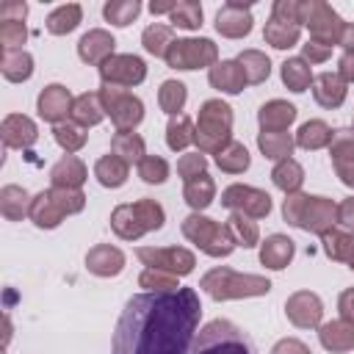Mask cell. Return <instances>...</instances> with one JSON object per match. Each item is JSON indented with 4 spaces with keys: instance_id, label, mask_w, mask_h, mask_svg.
Listing matches in <instances>:
<instances>
[{
    "instance_id": "db71d44e",
    "label": "cell",
    "mask_w": 354,
    "mask_h": 354,
    "mask_svg": "<svg viewBox=\"0 0 354 354\" xmlns=\"http://www.w3.org/2000/svg\"><path fill=\"white\" fill-rule=\"evenodd\" d=\"M207 171V158L196 149V152H185L180 160H177V174L188 183V180H194V177H199V174H205Z\"/></svg>"
},
{
    "instance_id": "9a60e30c",
    "label": "cell",
    "mask_w": 354,
    "mask_h": 354,
    "mask_svg": "<svg viewBox=\"0 0 354 354\" xmlns=\"http://www.w3.org/2000/svg\"><path fill=\"white\" fill-rule=\"evenodd\" d=\"M285 315L299 329H315L321 326V318H324V301L313 290H296L285 301Z\"/></svg>"
},
{
    "instance_id": "b9f144b4",
    "label": "cell",
    "mask_w": 354,
    "mask_h": 354,
    "mask_svg": "<svg viewBox=\"0 0 354 354\" xmlns=\"http://www.w3.org/2000/svg\"><path fill=\"white\" fill-rule=\"evenodd\" d=\"M185 100H188V88L183 80H163L160 88H158V105L163 113L171 116H180V111L185 108Z\"/></svg>"
},
{
    "instance_id": "f907efd6",
    "label": "cell",
    "mask_w": 354,
    "mask_h": 354,
    "mask_svg": "<svg viewBox=\"0 0 354 354\" xmlns=\"http://www.w3.org/2000/svg\"><path fill=\"white\" fill-rule=\"evenodd\" d=\"M136 169H138V177L147 185H160V183L169 180V163L160 155H144Z\"/></svg>"
},
{
    "instance_id": "7bdbcfd3",
    "label": "cell",
    "mask_w": 354,
    "mask_h": 354,
    "mask_svg": "<svg viewBox=\"0 0 354 354\" xmlns=\"http://www.w3.org/2000/svg\"><path fill=\"white\" fill-rule=\"evenodd\" d=\"M216 166L227 174H243L249 166H252V158H249V149L241 144V141H230L218 155H216Z\"/></svg>"
},
{
    "instance_id": "9f6ffc18",
    "label": "cell",
    "mask_w": 354,
    "mask_h": 354,
    "mask_svg": "<svg viewBox=\"0 0 354 354\" xmlns=\"http://www.w3.org/2000/svg\"><path fill=\"white\" fill-rule=\"evenodd\" d=\"M25 17H28V6H25L22 0H6V3L0 6V22H3V19L25 22Z\"/></svg>"
},
{
    "instance_id": "e0dca14e",
    "label": "cell",
    "mask_w": 354,
    "mask_h": 354,
    "mask_svg": "<svg viewBox=\"0 0 354 354\" xmlns=\"http://www.w3.org/2000/svg\"><path fill=\"white\" fill-rule=\"evenodd\" d=\"M72 105H75V97H72V91H69L66 86H61V83L44 86V88L39 91V97H36V111H39V116H41L44 122H50L53 127L61 124V122H66V116H72Z\"/></svg>"
},
{
    "instance_id": "03108f58",
    "label": "cell",
    "mask_w": 354,
    "mask_h": 354,
    "mask_svg": "<svg viewBox=\"0 0 354 354\" xmlns=\"http://www.w3.org/2000/svg\"><path fill=\"white\" fill-rule=\"evenodd\" d=\"M8 340H11V318L6 315V335H3V343L8 346Z\"/></svg>"
},
{
    "instance_id": "6da1fadb",
    "label": "cell",
    "mask_w": 354,
    "mask_h": 354,
    "mask_svg": "<svg viewBox=\"0 0 354 354\" xmlns=\"http://www.w3.org/2000/svg\"><path fill=\"white\" fill-rule=\"evenodd\" d=\"M202 304L194 288L130 296L111 340V354H191Z\"/></svg>"
},
{
    "instance_id": "8992f818",
    "label": "cell",
    "mask_w": 354,
    "mask_h": 354,
    "mask_svg": "<svg viewBox=\"0 0 354 354\" xmlns=\"http://www.w3.org/2000/svg\"><path fill=\"white\" fill-rule=\"evenodd\" d=\"M166 221V210L160 202L155 199H138V202H127V205H116L111 213V230L122 238V241H138L144 232H155L160 230Z\"/></svg>"
},
{
    "instance_id": "f35d334b",
    "label": "cell",
    "mask_w": 354,
    "mask_h": 354,
    "mask_svg": "<svg viewBox=\"0 0 354 354\" xmlns=\"http://www.w3.org/2000/svg\"><path fill=\"white\" fill-rule=\"evenodd\" d=\"M111 152L113 155H119L124 163H141V158L147 155V149H144V138L138 136V133H133V130H116L113 133V138H111Z\"/></svg>"
},
{
    "instance_id": "8fae6325",
    "label": "cell",
    "mask_w": 354,
    "mask_h": 354,
    "mask_svg": "<svg viewBox=\"0 0 354 354\" xmlns=\"http://www.w3.org/2000/svg\"><path fill=\"white\" fill-rule=\"evenodd\" d=\"M166 66L180 69V72H191V69H210L218 64V44L213 39H174V44L166 53Z\"/></svg>"
},
{
    "instance_id": "d6a6232c",
    "label": "cell",
    "mask_w": 354,
    "mask_h": 354,
    "mask_svg": "<svg viewBox=\"0 0 354 354\" xmlns=\"http://www.w3.org/2000/svg\"><path fill=\"white\" fill-rule=\"evenodd\" d=\"M69 119H72L75 124H80L83 130L100 124V122L105 119V108H102V102H100V94H97V91H83V94H77Z\"/></svg>"
},
{
    "instance_id": "be15d7a7",
    "label": "cell",
    "mask_w": 354,
    "mask_h": 354,
    "mask_svg": "<svg viewBox=\"0 0 354 354\" xmlns=\"http://www.w3.org/2000/svg\"><path fill=\"white\" fill-rule=\"evenodd\" d=\"M340 47H343V50H354V22H346V30H343Z\"/></svg>"
},
{
    "instance_id": "4fadbf2b",
    "label": "cell",
    "mask_w": 354,
    "mask_h": 354,
    "mask_svg": "<svg viewBox=\"0 0 354 354\" xmlns=\"http://www.w3.org/2000/svg\"><path fill=\"white\" fill-rule=\"evenodd\" d=\"M221 205L232 213H243L249 218H266L271 213V196L254 185L232 183L221 191Z\"/></svg>"
},
{
    "instance_id": "3957f363",
    "label": "cell",
    "mask_w": 354,
    "mask_h": 354,
    "mask_svg": "<svg viewBox=\"0 0 354 354\" xmlns=\"http://www.w3.org/2000/svg\"><path fill=\"white\" fill-rule=\"evenodd\" d=\"M199 288L213 301H235V299L266 296L271 290V279H266L260 274H241L227 266H216L199 279Z\"/></svg>"
},
{
    "instance_id": "277c9868",
    "label": "cell",
    "mask_w": 354,
    "mask_h": 354,
    "mask_svg": "<svg viewBox=\"0 0 354 354\" xmlns=\"http://www.w3.org/2000/svg\"><path fill=\"white\" fill-rule=\"evenodd\" d=\"M191 354H257V348L238 324L227 318H213L196 332Z\"/></svg>"
},
{
    "instance_id": "83f0119b",
    "label": "cell",
    "mask_w": 354,
    "mask_h": 354,
    "mask_svg": "<svg viewBox=\"0 0 354 354\" xmlns=\"http://www.w3.org/2000/svg\"><path fill=\"white\" fill-rule=\"evenodd\" d=\"M321 246H324V254H326L329 260L346 263V266L354 271V232L332 227L329 232L321 235Z\"/></svg>"
},
{
    "instance_id": "836d02e7",
    "label": "cell",
    "mask_w": 354,
    "mask_h": 354,
    "mask_svg": "<svg viewBox=\"0 0 354 354\" xmlns=\"http://www.w3.org/2000/svg\"><path fill=\"white\" fill-rule=\"evenodd\" d=\"M293 147H296V138L290 133H271V130H260L257 133V149L263 152V158L279 163L285 158L293 155Z\"/></svg>"
},
{
    "instance_id": "816d5d0a",
    "label": "cell",
    "mask_w": 354,
    "mask_h": 354,
    "mask_svg": "<svg viewBox=\"0 0 354 354\" xmlns=\"http://www.w3.org/2000/svg\"><path fill=\"white\" fill-rule=\"evenodd\" d=\"M329 158L335 160H351L354 158V127H337L329 141Z\"/></svg>"
},
{
    "instance_id": "f1b7e54d",
    "label": "cell",
    "mask_w": 354,
    "mask_h": 354,
    "mask_svg": "<svg viewBox=\"0 0 354 354\" xmlns=\"http://www.w3.org/2000/svg\"><path fill=\"white\" fill-rule=\"evenodd\" d=\"M30 205H33V196L22 185L8 183L0 188V213L8 221H22L25 216H30Z\"/></svg>"
},
{
    "instance_id": "ffe728a7",
    "label": "cell",
    "mask_w": 354,
    "mask_h": 354,
    "mask_svg": "<svg viewBox=\"0 0 354 354\" xmlns=\"http://www.w3.org/2000/svg\"><path fill=\"white\" fill-rule=\"evenodd\" d=\"M86 268H88V274L102 277V279L119 277L124 268V252L113 243H97L86 252Z\"/></svg>"
},
{
    "instance_id": "d6986e66",
    "label": "cell",
    "mask_w": 354,
    "mask_h": 354,
    "mask_svg": "<svg viewBox=\"0 0 354 354\" xmlns=\"http://www.w3.org/2000/svg\"><path fill=\"white\" fill-rule=\"evenodd\" d=\"M0 138L8 149H28L36 144L39 138V127L30 116L25 113H8L3 122H0Z\"/></svg>"
},
{
    "instance_id": "d590c367",
    "label": "cell",
    "mask_w": 354,
    "mask_h": 354,
    "mask_svg": "<svg viewBox=\"0 0 354 354\" xmlns=\"http://www.w3.org/2000/svg\"><path fill=\"white\" fill-rule=\"evenodd\" d=\"M80 22H83V8H80L77 3H64V6H58V8H53V11L47 14L44 28H47V33H53V36H66V33H72Z\"/></svg>"
},
{
    "instance_id": "ab89813d",
    "label": "cell",
    "mask_w": 354,
    "mask_h": 354,
    "mask_svg": "<svg viewBox=\"0 0 354 354\" xmlns=\"http://www.w3.org/2000/svg\"><path fill=\"white\" fill-rule=\"evenodd\" d=\"M271 183H274L282 194H296V191H301V183H304V169H301V163L293 160V158H285V160L274 163V169H271Z\"/></svg>"
},
{
    "instance_id": "680465c9",
    "label": "cell",
    "mask_w": 354,
    "mask_h": 354,
    "mask_svg": "<svg viewBox=\"0 0 354 354\" xmlns=\"http://www.w3.org/2000/svg\"><path fill=\"white\" fill-rule=\"evenodd\" d=\"M337 313L343 321L354 324V288H346L340 296H337Z\"/></svg>"
},
{
    "instance_id": "f6af8a7d",
    "label": "cell",
    "mask_w": 354,
    "mask_h": 354,
    "mask_svg": "<svg viewBox=\"0 0 354 354\" xmlns=\"http://www.w3.org/2000/svg\"><path fill=\"white\" fill-rule=\"evenodd\" d=\"M53 138H55V144H58L66 155H75V152H80V149L86 147L88 133H86L80 124H75L72 119H66V122H61V124L53 127Z\"/></svg>"
},
{
    "instance_id": "5b68a950",
    "label": "cell",
    "mask_w": 354,
    "mask_h": 354,
    "mask_svg": "<svg viewBox=\"0 0 354 354\" xmlns=\"http://www.w3.org/2000/svg\"><path fill=\"white\" fill-rule=\"evenodd\" d=\"M232 141V108L224 100H205L196 113V147L202 155H218Z\"/></svg>"
},
{
    "instance_id": "7dc6e473",
    "label": "cell",
    "mask_w": 354,
    "mask_h": 354,
    "mask_svg": "<svg viewBox=\"0 0 354 354\" xmlns=\"http://www.w3.org/2000/svg\"><path fill=\"white\" fill-rule=\"evenodd\" d=\"M227 230L232 232L235 243H238V246H243V249H252V246H257V243H260L257 221H254V218H249V216H243V213H232V216L227 218Z\"/></svg>"
},
{
    "instance_id": "60d3db41",
    "label": "cell",
    "mask_w": 354,
    "mask_h": 354,
    "mask_svg": "<svg viewBox=\"0 0 354 354\" xmlns=\"http://www.w3.org/2000/svg\"><path fill=\"white\" fill-rule=\"evenodd\" d=\"M141 44H144V50H147L149 55L166 58L169 47L174 44V28H171V25H163V22H152V25L144 28Z\"/></svg>"
},
{
    "instance_id": "603a6c76",
    "label": "cell",
    "mask_w": 354,
    "mask_h": 354,
    "mask_svg": "<svg viewBox=\"0 0 354 354\" xmlns=\"http://www.w3.org/2000/svg\"><path fill=\"white\" fill-rule=\"evenodd\" d=\"M207 83L221 94H241L249 86V80H246V75H243V69L235 58L232 61H218L216 66H210L207 69Z\"/></svg>"
},
{
    "instance_id": "7a4b0ae2",
    "label": "cell",
    "mask_w": 354,
    "mask_h": 354,
    "mask_svg": "<svg viewBox=\"0 0 354 354\" xmlns=\"http://www.w3.org/2000/svg\"><path fill=\"white\" fill-rule=\"evenodd\" d=\"M282 218L290 227H299L313 235H324L337 224V205L329 196H313V194H285L282 202Z\"/></svg>"
},
{
    "instance_id": "ac0fdd59",
    "label": "cell",
    "mask_w": 354,
    "mask_h": 354,
    "mask_svg": "<svg viewBox=\"0 0 354 354\" xmlns=\"http://www.w3.org/2000/svg\"><path fill=\"white\" fill-rule=\"evenodd\" d=\"M113 50H116V39L105 28H91L77 41V58L88 66H102L111 55H116Z\"/></svg>"
},
{
    "instance_id": "e575fe53",
    "label": "cell",
    "mask_w": 354,
    "mask_h": 354,
    "mask_svg": "<svg viewBox=\"0 0 354 354\" xmlns=\"http://www.w3.org/2000/svg\"><path fill=\"white\" fill-rule=\"evenodd\" d=\"M127 174H130V163H124L119 155H102L97 163H94V177L100 185L105 188H122L127 183Z\"/></svg>"
},
{
    "instance_id": "e7e4bbea",
    "label": "cell",
    "mask_w": 354,
    "mask_h": 354,
    "mask_svg": "<svg viewBox=\"0 0 354 354\" xmlns=\"http://www.w3.org/2000/svg\"><path fill=\"white\" fill-rule=\"evenodd\" d=\"M177 3H149V11L158 17V14H171V8H174Z\"/></svg>"
},
{
    "instance_id": "4dcf8cb0",
    "label": "cell",
    "mask_w": 354,
    "mask_h": 354,
    "mask_svg": "<svg viewBox=\"0 0 354 354\" xmlns=\"http://www.w3.org/2000/svg\"><path fill=\"white\" fill-rule=\"evenodd\" d=\"M0 72L8 83H25L33 75V55L28 50H3Z\"/></svg>"
},
{
    "instance_id": "91938a15",
    "label": "cell",
    "mask_w": 354,
    "mask_h": 354,
    "mask_svg": "<svg viewBox=\"0 0 354 354\" xmlns=\"http://www.w3.org/2000/svg\"><path fill=\"white\" fill-rule=\"evenodd\" d=\"M337 224H343L348 232H354V196H346L337 205Z\"/></svg>"
},
{
    "instance_id": "30bf717a",
    "label": "cell",
    "mask_w": 354,
    "mask_h": 354,
    "mask_svg": "<svg viewBox=\"0 0 354 354\" xmlns=\"http://www.w3.org/2000/svg\"><path fill=\"white\" fill-rule=\"evenodd\" d=\"M100 102L105 108V116H111L116 130H136L144 119V102L122 86H111V83H100Z\"/></svg>"
},
{
    "instance_id": "f5cc1de1",
    "label": "cell",
    "mask_w": 354,
    "mask_h": 354,
    "mask_svg": "<svg viewBox=\"0 0 354 354\" xmlns=\"http://www.w3.org/2000/svg\"><path fill=\"white\" fill-rule=\"evenodd\" d=\"M25 39H28L25 22H11V19L0 22V44H3V50H22Z\"/></svg>"
},
{
    "instance_id": "74e56055",
    "label": "cell",
    "mask_w": 354,
    "mask_h": 354,
    "mask_svg": "<svg viewBox=\"0 0 354 354\" xmlns=\"http://www.w3.org/2000/svg\"><path fill=\"white\" fill-rule=\"evenodd\" d=\"M194 141H196V124L191 122V116H185V113L171 116L169 124H166V147L171 152H183Z\"/></svg>"
},
{
    "instance_id": "7c38bea8",
    "label": "cell",
    "mask_w": 354,
    "mask_h": 354,
    "mask_svg": "<svg viewBox=\"0 0 354 354\" xmlns=\"http://www.w3.org/2000/svg\"><path fill=\"white\" fill-rule=\"evenodd\" d=\"M136 254L147 268H158L174 277H188L196 268V257L185 246H138Z\"/></svg>"
},
{
    "instance_id": "d4e9b609",
    "label": "cell",
    "mask_w": 354,
    "mask_h": 354,
    "mask_svg": "<svg viewBox=\"0 0 354 354\" xmlns=\"http://www.w3.org/2000/svg\"><path fill=\"white\" fill-rule=\"evenodd\" d=\"M66 218L64 207L58 205V199L53 196V191H39L33 196V205H30V221L39 227V230H55L61 227V221Z\"/></svg>"
},
{
    "instance_id": "681fc988",
    "label": "cell",
    "mask_w": 354,
    "mask_h": 354,
    "mask_svg": "<svg viewBox=\"0 0 354 354\" xmlns=\"http://www.w3.org/2000/svg\"><path fill=\"white\" fill-rule=\"evenodd\" d=\"M138 285L147 288V293H169V290L183 288L180 285V277L166 274V271H158V268H144L141 277H138Z\"/></svg>"
},
{
    "instance_id": "bcb514c9",
    "label": "cell",
    "mask_w": 354,
    "mask_h": 354,
    "mask_svg": "<svg viewBox=\"0 0 354 354\" xmlns=\"http://www.w3.org/2000/svg\"><path fill=\"white\" fill-rule=\"evenodd\" d=\"M141 8L144 6L138 0H108L102 6V17H105V22H111L116 28H127L133 19H138Z\"/></svg>"
},
{
    "instance_id": "c3c4849f",
    "label": "cell",
    "mask_w": 354,
    "mask_h": 354,
    "mask_svg": "<svg viewBox=\"0 0 354 354\" xmlns=\"http://www.w3.org/2000/svg\"><path fill=\"white\" fill-rule=\"evenodd\" d=\"M171 28H183V30H199L202 28V6L196 0H183L171 8L169 14Z\"/></svg>"
},
{
    "instance_id": "cb8c5ba5",
    "label": "cell",
    "mask_w": 354,
    "mask_h": 354,
    "mask_svg": "<svg viewBox=\"0 0 354 354\" xmlns=\"http://www.w3.org/2000/svg\"><path fill=\"white\" fill-rule=\"evenodd\" d=\"M293 254H296V243L288 235H282V232H274V235H268L260 243V263L266 268H271V271L288 268L290 260H293Z\"/></svg>"
},
{
    "instance_id": "f546056e",
    "label": "cell",
    "mask_w": 354,
    "mask_h": 354,
    "mask_svg": "<svg viewBox=\"0 0 354 354\" xmlns=\"http://www.w3.org/2000/svg\"><path fill=\"white\" fill-rule=\"evenodd\" d=\"M183 199H185V205H188L194 213L207 210V207L213 205V199H216V183H213V177L205 171V174L188 180L185 188H183Z\"/></svg>"
},
{
    "instance_id": "8d00e7d4",
    "label": "cell",
    "mask_w": 354,
    "mask_h": 354,
    "mask_svg": "<svg viewBox=\"0 0 354 354\" xmlns=\"http://www.w3.org/2000/svg\"><path fill=\"white\" fill-rule=\"evenodd\" d=\"M332 127L324 122V119H307L299 130H296V147H301V149H307V152H315V149H324V147H329V141H332Z\"/></svg>"
},
{
    "instance_id": "ee69618b",
    "label": "cell",
    "mask_w": 354,
    "mask_h": 354,
    "mask_svg": "<svg viewBox=\"0 0 354 354\" xmlns=\"http://www.w3.org/2000/svg\"><path fill=\"white\" fill-rule=\"evenodd\" d=\"M235 61L241 64V69H243V75H246V80H249L252 86L268 80V75H271V61H268V55L260 53V50H243Z\"/></svg>"
},
{
    "instance_id": "1f68e13d",
    "label": "cell",
    "mask_w": 354,
    "mask_h": 354,
    "mask_svg": "<svg viewBox=\"0 0 354 354\" xmlns=\"http://www.w3.org/2000/svg\"><path fill=\"white\" fill-rule=\"evenodd\" d=\"M279 77L285 83V88H290L293 94H301L313 86V69L310 64L301 58V55H293V58H285L282 66H279Z\"/></svg>"
},
{
    "instance_id": "7402d4cb",
    "label": "cell",
    "mask_w": 354,
    "mask_h": 354,
    "mask_svg": "<svg viewBox=\"0 0 354 354\" xmlns=\"http://www.w3.org/2000/svg\"><path fill=\"white\" fill-rule=\"evenodd\" d=\"M299 116V108L288 100H268L260 105L257 111V124L260 130H271V133H282L288 130Z\"/></svg>"
},
{
    "instance_id": "52a82bcc",
    "label": "cell",
    "mask_w": 354,
    "mask_h": 354,
    "mask_svg": "<svg viewBox=\"0 0 354 354\" xmlns=\"http://www.w3.org/2000/svg\"><path fill=\"white\" fill-rule=\"evenodd\" d=\"M180 230L207 257H230L235 252V246H238L235 238H232V232L227 230V224H218L216 218H207L202 213L185 216L183 224H180Z\"/></svg>"
},
{
    "instance_id": "11a10c76",
    "label": "cell",
    "mask_w": 354,
    "mask_h": 354,
    "mask_svg": "<svg viewBox=\"0 0 354 354\" xmlns=\"http://www.w3.org/2000/svg\"><path fill=\"white\" fill-rule=\"evenodd\" d=\"M329 55H332V47H324V44H318V41L301 44V58H304L310 66H313V64H324Z\"/></svg>"
},
{
    "instance_id": "94428289",
    "label": "cell",
    "mask_w": 354,
    "mask_h": 354,
    "mask_svg": "<svg viewBox=\"0 0 354 354\" xmlns=\"http://www.w3.org/2000/svg\"><path fill=\"white\" fill-rule=\"evenodd\" d=\"M337 75L346 83H354V50H343L337 58Z\"/></svg>"
},
{
    "instance_id": "ba28073f",
    "label": "cell",
    "mask_w": 354,
    "mask_h": 354,
    "mask_svg": "<svg viewBox=\"0 0 354 354\" xmlns=\"http://www.w3.org/2000/svg\"><path fill=\"white\" fill-rule=\"evenodd\" d=\"M299 22L307 25L310 41H318L324 47H340L346 22L329 3H324V0H299Z\"/></svg>"
},
{
    "instance_id": "44dd1931",
    "label": "cell",
    "mask_w": 354,
    "mask_h": 354,
    "mask_svg": "<svg viewBox=\"0 0 354 354\" xmlns=\"http://www.w3.org/2000/svg\"><path fill=\"white\" fill-rule=\"evenodd\" d=\"M346 94H348V83L337 72H321L313 77V97L321 108L326 111L340 108L346 102Z\"/></svg>"
},
{
    "instance_id": "2e32d148",
    "label": "cell",
    "mask_w": 354,
    "mask_h": 354,
    "mask_svg": "<svg viewBox=\"0 0 354 354\" xmlns=\"http://www.w3.org/2000/svg\"><path fill=\"white\" fill-rule=\"evenodd\" d=\"M254 17H252V6L241 3V0H227L218 11H216V30L224 39H243L252 33Z\"/></svg>"
},
{
    "instance_id": "6f0895ef",
    "label": "cell",
    "mask_w": 354,
    "mask_h": 354,
    "mask_svg": "<svg viewBox=\"0 0 354 354\" xmlns=\"http://www.w3.org/2000/svg\"><path fill=\"white\" fill-rule=\"evenodd\" d=\"M271 354H313V351H310V346L301 343L299 337H282V340L274 343Z\"/></svg>"
},
{
    "instance_id": "9c48e42d",
    "label": "cell",
    "mask_w": 354,
    "mask_h": 354,
    "mask_svg": "<svg viewBox=\"0 0 354 354\" xmlns=\"http://www.w3.org/2000/svg\"><path fill=\"white\" fill-rule=\"evenodd\" d=\"M301 22H299V0H274L271 17L266 19L263 39L274 50H290L299 44Z\"/></svg>"
},
{
    "instance_id": "484cf974",
    "label": "cell",
    "mask_w": 354,
    "mask_h": 354,
    "mask_svg": "<svg viewBox=\"0 0 354 354\" xmlns=\"http://www.w3.org/2000/svg\"><path fill=\"white\" fill-rule=\"evenodd\" d=\"M88 180V169L77 155H64L50 169V185L53 188H80Z\"/></svg>"
},
{
    "instance_id": "4316f807",
    "label": "cell",
    "mask_w": 354,
    "mask_h": 354,
    "mask_svg": "<svg viewBox=\"0 0 354 354\" xmlns=\"http://www.w3.org/2000/svg\"><path fill=\"white\" fill-rule=\"evenodd\" d=\"M318 340L326 351L332 354H343L354 348V324L337 318V321H326L318 326Z\"/></svg>"
},
{
    "instance_id": "5bb4252c",
    "label": "cell",
    "mask_w": 354,
    "mask_h": 354,
    "mask_svg": "<svg viewBox=\"0 0 354 354\" xmlns=\"http://www.w3.org/2000/svg\"><path fill=\"white\" fill-rule=\"evenodd\" d=\"M144 77H147V64H144V58H138L133 53H116L100 66V80L111 83V86L133 88V86L144 83Z\"/></svg>"
},
{
    "instance_id": "6125c7cd",
    "label": "cell",
    "mask_w": 354,
    "mask_h": 354,
    "mask_svg": "<svg viewBox=\"0 0 354 354\" xmlns=\"http://www.w3.org/2000/svg\"><path fill=\"white\" fill-rule=\"evenodd\" d=\"M332 166H335V174L340 177V183L354 188V158L351 160H335Z\"/></svg>"
}]
</instances>
